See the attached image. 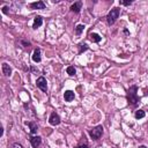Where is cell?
Instances as JSON below:
<instances>
[{
  "mask_svg": "<svg viewBox=\"0 0 148 148\" xmlns=\"http://www.w3.org/2000/svg\"><path fill=\"white\" fill-rule=\"evenodd\" d=\"M28 126H29V128H30V134H31V135H34V134L37 133L38 126H37V124H36L35 121H29V123H28Z\"/></svg>",
  "mask_w": 148,
  "mask_h": 148,
  "instance_id": "13",
  "label": "cell"
},
{
  "mask_svg": "<svg viewBox=\"0 0 148 148\" xmlns=\"http://www.w3.org/2000/svg\"><path fill=\"white\" fill-rule=\"evenodd\" d=\"M74 97H75V95H74V92L72 90H66L64 92V99L66 102H72L74 99Z\"/></svg>",
  "mask_w": 148,
  "mask_h": 148,
  "instance_id": "8",
  "label": "cell"
},
{
  "mask_svg": "<svg viewBox=\"0 0 148 148\" xmlns=\"http://www.w3.org/2000/svg\"><path fill=\"white\" fill-rule=\"evenodd\" d=\"M2 135H3V127L1 126L0 127V136H2Z\"/></svg>",
  "mask_w": 148,
  "mask_h": 148,
  "instance_id": "24",
  "label": "cell"
},
{
  "mask_svg": "<svg viewBox=\"0 0 148 148\" xmlns=\"http://www.w3.org/2000/svg\"><path fill=\"white\" fill-rule=\"evenodd\" d=\"M13 148H23V146L21 143H18V142H14L13 143Z\"/></svg>",
  "mask_w": 148,
  "mask_h": 148,
  "instance_id": "22",
  "label": "cell"
},
{
  "mask_svg": "<svg viewBox=\"0 0 148 148\" xmlns=\"http://www.w3.org/2000/svg\"><path fill=\"white\" fill-rule=\"evenodd\" d=\"M133 1L132 0H127V1H120V5H124V6H130Z\"/></svg>",
  "mask_w": 148,
  "mask_h": 148,
  "instance_id": "21",
  "label": "cell"
},
{
  "mask_svg": "<svg viewBox=\"0 0 148 148\" xmlns=\"http://www.w3.org/2000/svg\"><path fill=\"white\" fill-rule=\"evenodd\" d=\"M136 91H138V87H136L135 84H133V86H131V87L128 88L127 95H126V98H127L128 104H131V105H133V106H136V105L140 103V97L138 96Z\"/></svg>",
  "mask_w": 148,
  "mask_h": 148,
  "instance_id": "1",
  "label": "cell"
},
{
  "mask_svg": "<svg viewBox=\"0 0 148 148\" xmlns=\"http://www.w3.org/2000/svg\"><path fill=\"white\" fill-rule=\"evenodd\" d=\"M1 69H2V73H3L6 76H9V75L12 74V67H10L7 62H3V64H2Z\"/></svg>",
  "mask_w": 148,
  "mask_h": 148,
  "instance_id": "9",
  "label": "cell"
},
{
  "mask_svg": "<svg viewBox=\"0 0 148 148\" xmlns=\"http://www.w3.org/2000/svg\"><path fill=\"white\" fill-rule=\"evenodd\" d=\"M30 143H31V146L34 147V148H38L39 147V145L42 143V138L40 136H34V135H31L30 136Z\"/></svg>",
  "mask_w": 148,
  "mask_h": 148,
  "instance_id": "6",
  "label": "cell"
},
{
  "mask_svg": "<svg viewBox=\"0 0 148 148\" xmlns=\"http://www.w3.org/2000/svg\"><path fill=\"white\" fill-rule=\"evenodd\" d=\"M89 39H90L92 43H99V42L102 40V37H101L98 34H96V32H90V34H89Z\"/></svg>",
  "mask_w": 148,
  "mask_h": 148,
  "instance_id": "10",
  "label": "cell"
},
{
  "mask_svg": "<svg viewBox=\"0 0 148 148\" xmlns=\"http://www.w3.org/2000/svg\"><path fill=\"white\" fill-rule=\"evenodd\" d=\"M66 72H67V74L71 75V76H73V75L76 74V69H75L74 66H68V67L66 68Z\"/></svg>",
  "mask_w": 148,
  "mask_h": 148,
  "instance_id": "16",
  "label": "cell"
},
{
  "mask_svg": "<svg viewBox=\"0 0 148 148\" xmlns=\"http://www.w3.org/2000/svg\"><path fill=\"white\" fill-rule=\"evenodd\" d=\"M119 14H120V8H118V7L112 8V9L108 13V15H106V22H108V24H109V25L114 24V22H116L117 18L119 17Z\"/></svg>",
  "mask_w": 148,
  "mask_h": 148,
  "instance_id": "2",
  "label": "cell"
},
{
  "mask_svg": "<svg viewBox=\"0 0 148 148\" xmlns=\"http://www.w3.org/2000/svg\"><path fill=\"white\" fill-rule=\"evenodd\" d=\"M139 148H147L146 146H143V145H141V146H139Z\"/></svg>",
  "mask_w": 148,
  "mask_h": 148,
  "instance_id": "25",
  "label": "cell"
},
{
  "mask_svg": "<svg viewBox=\"0 0 148 148\" xmlns=\"http://www.w3.org/2000/svg\"><path fill=\"white\" fill-rule=\"evenodd\" d=\"M75 148H88V143H87L86 141H84V142L82 141V142H81V143H79Z\"/></svg>",
  "mask_w": 148,
  "mask_h": 148,
  "instance_id": "19",
  "label": "cell"
},
{
  "mask_svg": "<svg viewBox=\"0 0 148 148\" xmlns=\"http://www.w3.org/2000/svg\"><path fill=\"white\" fill-rule=\"evenodd\" d=\"M81 7H82V1H76L71 6V10L74 13H79L81 10Z\"/></svg>",
  "mask_w": 148,
  "mask_h": 148,
  "instance_id": "12",
  "label": "cell"
},
{
  "mask_svg": "<svg viewBox=\"0 0 148 148\" xmlns=\"http://www.w3.org/2000/svg\"><path fill=\"white\" fill-rule=\"evenodd\" d=\"M88 49H89V47H88V45H87V44H84V43H83V44H80V45H79V53L81 54L82 52L87 51Z\"/></svg>",
  "mask_w": 148,
  "mask_h": 148,
  "instance_id": "17",
  "label": "cell"
},
{
  "mask_svg": "<svg viewBox=\"0 0 148 148\" xmlns=\"http://www.w3.org/2000/svg\"><path fill=\"white\" fill-rule=\"evenodd\" d=\"M83 29H84V25H83V24L76 25V28H75V34H76V35H81V32L83 31Z\"/></svg>",
  "mask_w": 148,
  "mask_h": 148,
  "instance_id": "18",
  "label": "cell"
},
{
  "mask_svg": "<svg viewBox=\"0 0 148 148\" xmlns=\"http://www.w3.org/2000/svg\"><path fill=\"white\" fill-rule=\"evenodd\" d=\"M21 44H22L24 47H29V46H30V42H28V40H23V39H22V40H21Z\"/></svg>",
  "mask_w": 148,
  "mask_h": 148,
  "instance_id": "20",
  "label": "cell"
},
{
  "mask_svg": "<svg viewBox=\"0 0 148 148\" xmlns=\"http://www.w3.org/2000/svg\"><path fill=\"white\" fill-rule=\"evenodd\" d=\"M40 59H42V58H40V49L37 47V49L34 50V53H32V60H34L35 62H39Z\"/></svg>",
  "mask_w": 148,
  "mask_h": 148,
  "instance_id": "11",
  "label": "cell"
},
{
  "mask_svg": "<svg viewBox=\"0 0 148 148\" xmlns=\"http://www.w3.org/2000/svg\"><path fill=\"white\" fill-rule=\"evenodd\" d=\"M145 116H146V113H145V111L141 110V109H139V110H136V111L134 112V117H135L136 119H141V118H143Z\"/></svg>",
  "mask_w": 148,
  "mask_h": 148,
  "instance_id": "15",
  "label": "cell"
},
{
  "mask_svg": "<svg viewBox=\"0 0 148 148\" xmlns=\"http://www.w3.org/2000/svg\"><path fill=\"white\" fill-rule=\"evenodd\" d=\"M30 7L32 9H44L46 7V5H45L44 1H36V2H31Z\"/></svg>",
  "mask_w": 148,
  "mask_h": 148,
  "instance_id": "7",
  "label": "cell"
},
{
  "mask_svg": "<svg viewBox=\"0 0 148 148\" xmlns=\"http://www.w3.org/2000/svg\"><path fill=\"white\" fill-rule=\"evenodd\" d=\"M2 12H3L5 14H7V13H8V7H7V6H5V7L2 8Z\"/></svg>",
  "mask_w": 148,
  "mask_h": 148,
  "instance_id": "23",
  "label": "cell"
},
{
  "mask_svg": "<svg viewBox=\"0 0 148 148\" xmlns=\"http://www.w3.org/2000/svg\"><path fill=\"white\" fill-rule=\"evenodd\" d=\"M60 117H59V114L57 113V112H52L51 114H50V117H49V123H50V125H52V126H57V125H59L60 124Z\"/></svg>",
  "mask_w": 148,
  "mask_h": 148,
  "instance_id": "5",
  "label": "cell"
},
{
  "mask_svg": "<svg viewBox=\"0 0 148 148\" xmlns=\"http://www.w3.org/2000/svg\"><path fill=\"white\" fill-rule=\"evenodd\" d=\"M42 24H43V18H42V16H36L35 20H34L32 28H34V29H37V28H39Z\"/></svg>",
  "mask_w": 148,
  "mask_h": 148,
  "instance_id": "14",
  "label": "cell"
},
{
  "mask_svg": "<svg viewBox=\"0 0 148 148\" xmlns=\"http://www.w3.org/2000/svg\"><path fill=\"white\" fill-rule=\"evenodd\" d=\"M103 134V126L102 125H97L95 127H92L91 130H89V135L92 140H98Z\"/></svg>",
  "mask_w": 148,
  "mask_h": 148,
  "instance_id": "3",
  "label": "cell"
},
{
  "mask_svg": "<svg viewBox=\"0 0 148 148\" xmlns=\"http://www.w3.org/2000/svg\"><path fill=\"white\" fill-rule=\"evenodd\" d=\"M36 86L43 91V92H46L47 90V83H46V79L44 76H39L36 81Z\"/></svg>",
  "mask_w": 148,
  "mask_h": 148,
  "instance_id": "4",
  "label": "cell"
}]
</instances>
